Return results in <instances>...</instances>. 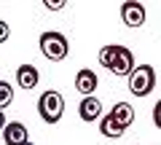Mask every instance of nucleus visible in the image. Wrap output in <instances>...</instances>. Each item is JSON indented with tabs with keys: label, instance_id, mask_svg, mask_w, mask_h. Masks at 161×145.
<instances>
[{
	"label": "nucleus",
	"instance_id": "obj_12",
	"mask_svg": "<svg viewBox=\"0 0 161 145\" xmlns=\"http://www.w3.org/2000/svg\"><path fill=\"white\" fill-rule=\"evenodd\" d=\"M118 51H121V46H118V43L102 46V51H99V64L110 70V67H113V62H115V57H118Z\"/></svg>",
	"mask_w": 161,
	"mask_h": 145
},
{
	"label": "nucleus",
	"instance_id": "obj_6",
	"mask_svg": "<svg viewBox=\"0 0 161 145\" xmlns=\"http://www.w3.org/2000/svg\"><path fill=\"white\" fill-rule=\"evenodd\" d=\"M3 142H6V145H24V142H30L27 126H24L22 121L6 124V129H3Z\"/></svg>",
	"mask_w": 161,
	"mask_h": 145
},
{
	"label": "nucleus",
	"instance_id": "obj_9",
	"mask_svg": "<svg viewBox=\"0 0 161 145\" xmlns=\"http://www.w3.org/2000/svg\"><path fill=\"white\" fill-rule=\"evenodd\" d=\"M38 81H40V73L35 64H19L16 67V83L22 89H35Z\"/></svg>",
	"mask_w": 161,
	"mask_h": 145
},
{
	"label": "nucleus",
	"instance_id": "obj_14",
	"mask_svg": "<svg viewBox=\"0 0 161 145\" xmlns=\"http://www.w3.org/2000/svg\"><path fill=\"white\" fill-rule=\"evenodd\" d=\"M8 35H11V27H8V24L0 19V43H6V41H8Z\"/></svg>",
	"mask_w": 161,
	"mask_h": 145
},
{
	"label": "nucleus",
	"instance_id": "obj_11",
	"mask_svg": "<svg viewBox=\"0 0 161 145\" xmlns=\"http://www.w3.org/2000/svg\"><path fill=\"white\" fill-rule=\"evenodd\" d=\"M99 132H102V137L118 140V137H124V132H126V129L121 126L113 116H102V118H99Z\"/></svg>",
	"mask_w": 161,
	"mask_h": 145
},
{
	"label": "nucleus",
	"instance_id": "obj_18",
	"mask_svg": "<svg viewBox=\"0 0 161 145\" xmlns=\"http://www.w3.org/2000/svg\"><path fill=\"white\" fill-rule=\"evenodd\" d=\"M24 145H35V142H24Z\"/></svg>",
	"mask_w": 161,
	"mask_h": 145
},
{
	"label": "nucleus",
	"instance_id": "obj_5",
	"mask_svg": "<svg viewBox=\"0 0 161 145\" xmlns=\"http://www.w3.org/2000/svg\"><path fill=\"white\" fill-rule=\"evenodd\" d=\"M97 86H99V81H97V73H94V70L83 67V70L75 73V89H78L83 97H94Z\"/></svg>",
	"mask_w": 161,
	"mask_h": 145
},
{
	"label": "nucleus",
	"instance_id": "obj_7",
	"mask_svg": "<svg viewBox=\"0 0 161 145\" xmlns=\"http://www.w3.org/2000/svg\"><path fill=\"white\" fill-rule=\"evenodd\" d=\"M78 116L86 124H94L97 118H102V102H99V97H83L78 105Z\"/></svg>",
	"mask_w": 161,
	"mask_h": 145
},
{
	"label": "nucleus",
	"instance_id": "obj_10",
	"mask_svg": "<svg viewBox=\"0 0 161 145\" xmlns=\"http://www.w3.org/2000/svg\"><path fill=\"white\" fill-rule=\"evenodd\" d=\"M110 116H113L124 129H129V126L134 124V108H132L129 102H115L113 110H110Z\"/></svg>",
	"mask_w": 161,
	"mask_h": 145
},
{
	"label": "nucleus",
	"instance_id": "obj_8",
	"mask_svg": "<svg viewBox=\"0 0 161 145\" xmlns=\"http://www.w3.org/2000/svg\"><path fill=\"white\" fill-rule=\"evenodd\" d=\"M110 73H113V75H126V78L134 73V54L129 51L126 46H121V51H118V57H115Z\"/></svg>",
	"mask_w": 161,
	"mask_h": 145
},
{
	"label": "nucleus",
	"instance_id": "obj_1",
	"mask_svg": "<svg viewBox=\"0 0 161 145\" xmlns=\"http://www.w3.org/2000/svg\"><path fill=\"white\" fill-rule=\"evenodd\" d=\"M38 116L46 124H57L64 116V97L59 92H54V89L43 92L40 99H38Z\"/></svg>",
	"mask_w": 161,
	"mask_h": 145
},
{
	"label": "nucleus",
	"instance_id": "obj_17",
	"mask_svg": "<svg viewBox=\"0 0 161 145\" xmlns=\"http://www.w3.org/2000/svg\"><path fill=\"white\" fill-rule=\"evenodd\" d=\"M6 129V116H3V110H0V132Z\"/></svg>",
	"mask_w": 161,
	"mask_h": 145
},
{
	"label": "nucleus",
	"instance_id": "obj_3",
	"mask_svg": "<svg viewBox=\"0 0 161 145\" xmlns=\"http://www.w3.org/2000/svg\"><path fill=\"white\" fill-rule=\"evenodd\" d=\"M156 86V70L153 64H140L134 67V73L129 75V92L134 97H148Z\"/></svg>",
	"mask_w": 161,
	"mask_h": 145
},
{
	"label": "nucleus",
	"instance_id": "obj_4",
	"mask_svg": "<svg viewBox=\"0 0 161 145\" xmlns=\"http://www.w3.org/2000/svg\"><path fill=\"white\" fill-rule=\"evenodd\" d=\"M121 19L126 27H142L145 24V6L137 3V0H129L121 6Z\"/></svg>",
	"mask_w": 161,
	"mask_h": 145
},
{
	"label": "nucleus",
	"instance_id": "obj_15",
	"mask_svg": "<svg viewBox=\"0 0 161 145\" xmlns=\"http://www.w3.org/2000/svg\"><path fill=\"white\" fill-rule=\"evenodd\" d=\"M153 124H156V129H161V99L156 102V108H153Z\"/></svg>",
	"mask_w": 161,
	"mask_h": 145
},
{
	"label": "nucleus",
	"instance_id": "obj_16",
	"mask_svg": "<svg viewBox=\"0 0 161 145\" xmlns=\"http://www.w3.org/2000/svg\"><path fill=\"white\" fill-rule=\"evenodd\" d=\"M43 6H46L48 11H59V8H64V0H57V3H54V0H43Z\"/></svg>",
	"mask_w": 161,
	"mask_h": 145
},
{
	"label": "nucleus",
	"instance_id": "obj_2",
	"mask_svg": "<svg viewBox=\"0 0 161 145\" xmlns=\"http://www.w3.org/2000/svg\"><path fill=\"white\" fill-rule=\"evenodd\" d=\"M38 43H40V51H43V57H46L48 62H62V59L67 57V51H70L67 38H64L62 32H57V30L43 32Z\"/></svg>",
	"mask_w": 161,
	"mask_h": 145
},
{
	"label": "nucleus",
	"instance_id": "obj_13",
	"mask_svg": "<svg viewBox=\"0 0 161 145\" xmlns=\"http://www.w3.org/2000/svg\"><path fill=\"white\" fill-rule=\"evenodd\" d=\"M11 102H14V86L6 83V81H0V110H6Z\"/></svg>",
	"mask_w": 161,
	"mask_h": 145
}]
</instances>
